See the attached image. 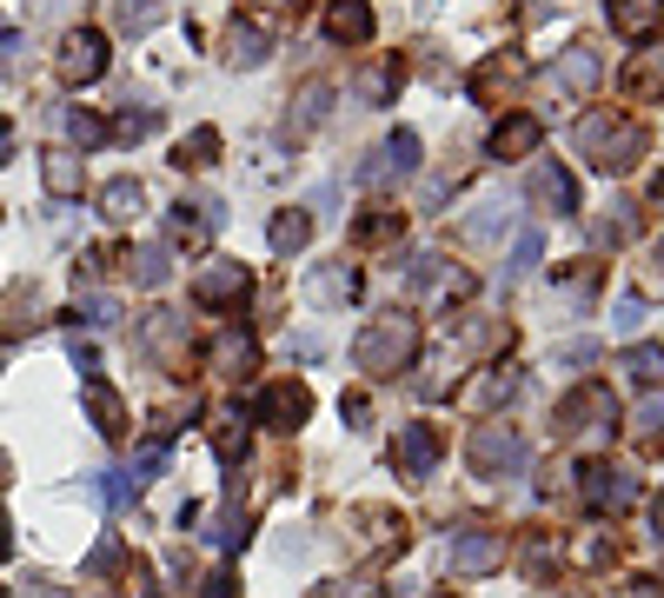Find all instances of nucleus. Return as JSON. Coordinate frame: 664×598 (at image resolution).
<instances>
[{
  "mask_svg": "<svg viewBox=\"0 0 664 598\" xmlns=\"http://www.w3.org/2000/svg\"><path fill=\"white\" fill-rule=\"evenodd\" d=\"M412 359H419V320H412V313H379V320L359 333V346H353V366H359L366 379H399Z\"/></svg>",
  "mask_w": 664,
  "mask_h": 598,
  "instance_id": "f257e3e1",
  "label": "nucleus"
},
{
  "mask_svg": "<svg viewBox=\"0 0 664 598\" xmlns=\"http://www.w3.org/2000/svg\"><path fill=\"white\" fill-rule=\"evenodd\" d=\"M579 153L599 166V173H632L639 160H645V126L632 120V113H585L579 120Z\"/></svg>",
  "mask_w": 664,
  "mask_h": 598,
  "instance_id": "f03ea898",
  "label": "nucleus"
},
{
  "mask_svg": "<svg viewBox=\"0 0 664 598\" xmlns=\"http://www.w3.org/2000/svg\"><path fill=\"white\" fill-rule=\"evenodd\" d=\"M612 419H619V399H612V386H605V379L572 386V393L559 399V413H552V426H559V433H605Z\"/></svg>",
  "mask_w": 664,
  "mask_h": 598,
  "instance_id": "7ed1b4c3",
  "label": "nucleus"
},
{
  "mask_svg": "<svg viewBox=\"0 0 664 598\" xmlns=\"http://www.w3.org/2000/svg\"><path fill=\"white\" fill-rule=\"evenodd\" d=\"M466 453H472V473H486V479H505V473H519V466L532 459V446H525L512 426H499V419H492V426H479Z\"/></svg>",
  "mask_w": 664,
  "mask_h": 598,
  "instance_id": "20e7f679",
  "label": "nucleus"
},
{
  "mask_svg": "<svg viewBox=\"0 0 664 598\" xmlns=\"http://www.w3.org/2000/svg\"><path fill=\"white\" fill-rule=\"evenodd\" d=\"M446 559H452L459 579H486V572L505 566V533H492V526H466V533H452Z\"/></svg>",
  "mask_w": 664,
  "mask_h": 598,
  "instance_id": "39448f33",
  "label": "nucleus"
},
{
  "mask_svg": "<svg viewBox=\"0 0 664 598\" xmlns=\"http://www.w3.org/2000/svg\"><path fill=\"white\" fill-rule=\"evenodd\" d=\"M253 413H259V426H266V433H299V426L313 419V393H306L299 379H273V386L259 393V406H253Z\"/></svg>",
  "mask_w": 664,
  "mask_h": 598,
  "instance_id": "423d86ee",
  "label": "nucleus"
},
{
  "mask_svg": "<svg viewBox=\"0 0 664 598\" xmlns=\"http://www.w3.org/2000/svg\"><path fill=\"white\" fill-rule=\"evenodd\" d=\"M579 479H585L579 493H585V506H592V513H625V506L639 499V479H632V473H619L612 459H585V466H579Z\"/></svg>",
  "mask_w": 664,
  "mask_h": 598,
  "instance_id": "0eeeda50",
  "label": "nucleus"
},
{
  "mask_svg": "<svg viewBox=\"0 0 664 598\" xmlns=\"http://www.w3.org/2000/svg\"><path fill=\"white\" fill-rule=\"evenodd\" d=\"M53 67H60V80H67V87H86V80H100V73H106V40H100L93 27H73V33L60 40Z\"/></svg>",
  "mask_w": 664,
  "mask_h": 598,
  "instance_id": "6e6552de",
  "label": "nucleus"
},
{
  "mask_svg": "<svg viewBox=\"0 0 664 598\" xmlns=\"http://www.w3.org/2000/svg\"><path fill=\"white\" fill-rule=\"evenodd\" d=\"M412 173H419V133H412V126H399V133H392L372 160H366V173H359V180H366V186H399V180H412Z\"/></svg>",
  "mask_w": 664,
  "mask_h": 598,
  "instance_id": "1a4fd4ad",
  "label": "nucleus"
},
{
  "mask_svg": "<svg viewBox=\"0 0 664 598\" xmlns=\"http://www.w3.org/2000/svg\"><path fill=\"white\" fill-rule=\"evenodd\" d=\"M246 300V266H233V260H213V266H200L193 273V306H239Z\"/></svg>",
  "mask_w": 664,
  "mask_h": 598,
  "instance_id": "9d476101",
  "label": "nucleus"
},
{
  "mask_svg": "<svg viewBox=\"0 0 664 598\" xmlns=\"http://www.w3.org/2000/svg\"><path fill=\"white\" fill-rule=\"evenodd\" d=\"M439 453H446L439 426H399V446H392V466H399L406 479H426V473L439 466Z\"/></svg>",
  "mask_w": 664,
  "mask_h": 598,
  "instance_id": "9b49d317",
  "label": "nucleus"
},
{
  "mask_svg": "<svg viewBox=\"0 0 664 598\" xmlns=\"http://www.w3.org/2000/svg\"><path fill=\"white\" fill-rule=\"evenodd\" d=\"M539 140H545V126L532 113H505L486 146H492V160H525V153H539Z\"/></svg>",
  "mask_w": 664,
  "mask_h": 598,
  "instance_id": "f8f14e48",
  "label": "nucleus"
},
{
  "mask_svg": "<svg viewBox=\"0 0 664 598\" xmlns=\"http://www.w3.org/2000/svg\"><path fill=\"white\" fill-rule=\"evenodd\" d=\"M306 300H313V306H326V313H339V306H353V300H359V273H353L346 260H333V266H319V273L306 280Z\"/></svg>",
  "mask_w": 664,
  "mask_h": 598,
  "instance_id": "ddd939ff",
  "label": "nucleus"
},
{
  "mask_svg": "<svg viewBox=\"0 0 664 598\" xmlns=\"http://www.w3.org/2000/svg\"><path fill=\"white\" fill-rule=\"evenodd\" d=\"M353 526H359V546H366V553H406V519H399V513H386V506H359Z\"/></svg>",
  "mask_w": 664,
  "mask_h": 598,
  "instance_id": "4468645a",
  "label": "nucleus"
},
{
  "mask_svg": "<svg viewBox=\"0 0 664 598\" xmlns=\"http://www.w3.org/2000/svg\"><path fill=\"white\" fill-rule=\"evenodd\" d=\"M266 60H273V33L253 27V20H233V27H226V67H246V73H253V67H266Z\"/></svg>",
  "mask_w": 664,
  "mask_h": 598,
  "instance_id": "2eb2a0df",
  "label": "nucleus"
},
{
  "mask_svg": "<svg viewBox=\"0 0 664 598\" xmlns=\"http://www.w3.org/2000/svg\"><path fill=\"white\" fill-rule=\"evenodd\" d=\"M532 200H539L545 213L572 220V213H579V180H572L565 166H539V173H532Z\"/></svg>",
  "mask_w": 664,
  "mask_h": 598,
  "instance_id": "dca6fc26",
  "label": "nucleus"
},
{
  "mask_svg": "<svg viewBox=\"0 0 664 598\" xmlns=\"http://www.w3.org/2000/svg\"><path fill=\"white\" fill-rule=\"evenodd\" d=\"M605 13H612V33H625V40H652L664 27V0H612Z\"/></svg>",
  "mask_w": 664,
  "mask_h": 598,
  "instance_id": "f3484780",
  "label": "nucleus"
},
{
  "mask_svg": "<svg viewBox=\"0 0 664 598\" xmlns=\"http://www.w3.org/2000/svg\"><path fill=\"white\" fill-rule=\"evenodd\" d=\"M166 233L173 240H186V246H206L213 233H219V200H200V206H173V220H166Z\"/></svg>",
  "mask_w": 664,
  "mask_h": 598,
  "instance_id": "a211bd4d",
  "label": "nucleus"
},
{
  "mask_svg": "<svg viewBox=\"0 0 664 598\" xmlns=\"http://www.w3.org/2000/svg\"><path fill=\"white\" fill-rule=\"evenodd\" d=\"M80 399H86V413H93V426H100L106 439H120V433H126V399H120L106 379H86V386H80Z\"/></svg>",
  "mask_w": 664,
  "mask_h": 598,
  "instance_id": "6ab92c4d",
  "label": "nucleus"
},
{
  "mask_svg": "<svg viewBox=\"0 0 664 598\" xmlns=\"http://www.w3.org/2000/svg\"><path fill=\"white\" fill-rule=\"evenodd\" d=\"M399 80H406V67H399V60H372V67H366L359 80H353V93H359L366 107H392Z\"/></svg>",
  "mask_w": 664,
  "mask_h": 598,
  "instance_id": "aec40b11",
  "label": "nucleus"
},
{
  "mask_svg": "<svg viewBox=\"0 0 664 598\" xmlns=\"http://www.w3.org/2000/svg\"><path fill=\"white\" fill-rule=\"evenodd\" d=\"M206 359H213V373H219V379H239V373H253V339L226 326V333L213 339V353H206Z\"/></svg>",
  "mask_w": 664,
  "mask_h": 598,
  "instance_id": "412c9836",
  "label": "nucleus"
},
{
  "mask_svg": "<svg viewBox=\"0 0 664 598\" xmlns=\"http://www.w3.org/2000/svg\"><path fill=\"white\" fill-rule=\"evenodd\" d=\"M599 73H605V67H599V53H592V47H565V53H559V80H565L572 93H592V87H599Z\"/></svg>",
  "mask_w": 664,
  "mask_h": 598,
  "instance_id": "4be33fe9",
  "label": "nucleus"
},
{
  "mask_svg": "<svg viewBox=\"0 0 664 598\" xmlns=\"http://www.w3.org/2000/svg\"><path fill=\"white\" fill-rule=\"evenodd\" d=\"M326 107H333V87H326V80H306L299 100H293V120H286V126H293V133H313V126L326 120Z\"/></svg>",
  "mask_w": 664,
  "mask_h": 598,
  "instance_id": "5701e85b",
  "label": "nucleus"
},
{
  "mask_svg": "<svg viewBox=\"0 0 664 598\" xmlns=\"http://www.w3.org/2000/svg\"><path fill=\"white\" fill-rule=\"evenodd\" d=\"M146 206V193H140V180H106V193H100V220H113V226H126L133 213Z\"/></svg>",
  "mask_w": 664,
  "mask_h": 598,
  "instance_id": "b1692460",
  "label": "nucleus"
},
{
  "mask_svg": "<svg viewBox=\"0 0 664 598\" xmlns=\"http://www.w3.org/2000/svg\"><path fill=\"white\" fill-rule=\"evenodd\" d=\"M326 33H333V40H353V47L372 40V13H366V0H339V7L326 13Z\"/></svg>",
  "mask_w": 664,
  "mask_h": 598,
  "instance_id": "393cba45",
  "label": "nucleus"
},
{
  "mask_svg": "<svg viewBox=\"0 0 664 598\" xmlns=\"http://www.w3.org/2000/svg\"><path fill=\"white\" fill-rule=\"evenodd\" d=\"M512 87H519V67H512L505 53H492V60L472 73V93H479V100H505Z\"/></svg>",
  "mask_w": 664,
  "mask_h": 598,
  "instance_id": "a878e982",
  "label": "nucleus"
},
{
  "mask_svg": "<svg viewBox=\"0 0 664 598\" xmlns=\"http://www.w3.org/2000/svg\"><path fill=\"white\" fill-rule=\"evenodd\" d=\"M126 273H133V286H166V273H173V266H166V246H160V240L133 246V253H126Z\"/></svg>",
  "mask_w": 664,
  "mask_h": 598,
  "instance_id": "bb28decb",
  "label": "nucleus"
},
{
  "mask_svg": "<svg viewBox=\"0 0 664 598\" xmlns=\"http://www.w3.org/2000/svg\"><path fill=\"white\" fill-rule=\"evenodd\" d=\"M40 180H47L53 200H73V193H80V160H73V153H47V160H40Z\"/></svg>",
  "mask_w": 664,
  "mask_h": 598,
  "instance_id": "cd10ccee",
  "label": "nucleus"
},
{
  "mask_svg": "<svg viewBox=\"0 0 664 598\" xmlns=\"http://www.w3.org/2000/svg\"><path fill=\"white\" fill-rule=\"evenodd\" d=\"M266 240H273V253H299V246L313 240V220H306L299 206H286V213L273 220V233H266Z\"/></svg>",
  "mask_w": 664,
  "mask_h": 598,
  "instance_id": "c85d7f7f",
  "label": "nucleus"
},
{
  "mask_svg": "<svg viewBox=\"0 0 664 598\" xmlns=\"http://www.w3.org/2000/svg\"><path fill=\"white\" fill-rule=\"evenodd\" d=\"M539 260H545V233H539V226H525V233L512 240V260H505V280H525V273H539Z\"/></svg>",
  "mask_w": 664,
  "mask_h": 598,
  "instance_id": "c756f323",
  "label": "nucleus"
},
{
  "mask_svg": "<svg viewBox=\"0 0 664 598\" xmlns=\"http://www.w3.org/2000/svg\"><path fill=\"white\" fill-rule=\"evenodd\" d=\"M625 373H632L639 386H652V393H658V386H664V346H652V339H639V346L625 353Z\"/></svg>",
  "mask_w": 664,
  "mask_h": 598,
  "instance_id": "7c9ffc66",
  "label": "nucleus"
},
{
  "mask_svg": "<svg viewBox=\"0 0 664 598\" xmlns=\"http://www.w3.org/2000/svg\"><path fill=\"white\" fill-rule=\"evenodd\" d=\"M512 393H519V373H512V366H492V373H486L466 399H472V406H505Z\"/></svg>",
  "mask_w": 664,
  "mask_h": 598,
  "instance_id": "2f4dec72",
  "label": "nucleus"
},
{
  "mask_svg": "<svg viewBox=\"0 0 664 598\" xmlns=\"http://www.w3.org/2000/svg\"><path fill=\"white\" fill-rule=\"evenodd\" d=\"M625 93L632 100H664V67L658 60H632L625 67Z\"/></svg>",
  "mask_w": 664,
  "mask_h": 598,
  "instance_id": "473e14b6",
  "label": "nucleus"
},
{
  "mask_svg": "<svg viewBox=\"0 0 664 598\" xmlns=\"http://www.w3.org/2000/svg\"><path fill=\"white\" fill-rule=\"evenodd\" d=\"M60 126H67V140H73V146H100V140H106V120H100V113H86V107H67V113H60Z\"/></svg>",
  "mask_w": 664,
  "mask_h": 598,
  "instance_id": "72a5a7b5",
  "label": "nucleus"
},
{
  "mask_svg": "<svg viewBox=\"0 0 664 598\" xmlns=\"http://www.w3.org/2000/svg\"><path fill=\"white\" fill-rule=\"evenodd\" d=\"M219 160V126H193L180 140V166H213Z\"/></svg>",
  "mask_w": 664,
  "mask_h": 598,
  "instance_id": "f704fd0d",
  "label": "nucleus"
},
{
  "mask_svg": "<svg viewBox=\"0 0 664 598\" xmlns=\"http://www.w3.org/2000/svg\"><path fill=\"white\" fill-rule=\"evenodd\" d=\"M33 313H40V293H33V286H20V293L0 306V326H7V333H27V326H33Z\"/></svg>",
  "mask_w": 664,
  "mask_h": 598,
  "instance_id": "c9c22d12",
  "label": "nucleus"
},
{
  "mask_svg": "<svg viewBox=\"0 0 664 598\" xmlns=\"http://www.w3.org/2000/svg\"><path fill=\"white\" fill-rule=\"evenodd\" d=\"M160 13H166L160 0H120V27H126V33H153Z\"/></svg>",
  "mask_w": 664,
  "mask_h": 598,
  "instance_id": "e433bc0d",
  "label": "nucleus"
},
{
  "mask_svg": "<svg viewBox=\"0 0 664 598\" xmlns=\"http://www.w3.org/2000/svg\"><path fill=\"white\" fill-rule=\"evenodd\" d=\"M559 286H565L572 300H585V293H599V266H592V260H572V266H559Z\"/></svg>",
  "mask_w": 664,
  "mask_h": 598,
  "instance_id": "4c0bfd02",
  "label": "nucleus"
},
{
  "mask_svg": "<svg viewBox=\"0 0 664 598\" xmlns=\"http://www.w3.org/2000/svg\"><path fill=\"white\" fill-rule=\"evenodd\" d=\"M412 280H419V286H446V280H452V286H466V280H459V273L446 266V253H419V266H412Z\"/></svg>",
  "mask_w": 664,
  "mask_h": 598,
  "instance_id": "58836bf2",
  "label": "nucleus"
},
{
  "mask_svg": "<svg viewBox=\"0 0 664 598\" xmlns=\"http://www.w3.org/2000/svg\"><path fill=\"white\" fill-rule=\"evenodd\" d=\"M632 433H639L645 446H664V399H658V393L639 406V426H632Z\"/></svg>",
  "mask_w": 664,
  "mask_h": 598,
  "instance_id": "ea45409f",
  "label": "nucleus"
},
{
  "mask_svg": "<svg viewBox=\"0 0 664 598\" xmlns=\"http://www.w3.org/2000/svg\"><path fill=\"white\" fill-rule=\"evenodd\" d=\"M499 233H505V206H479L466 220V240H499Z\"/></svg>",
  "mask_w": 664,
  "mask_h": 598,
  "instance_id": "a19ab883",
  "label": "nucleus"
},
{
  "mask_svg": "<svg viewBox=\"0 0 664 598\" xmlns=\"http://www.w3.org/2000/svg\"><path fill=\"white\" fill-rule=\"evenodd\" d=\"M146 333H153V346L180 366V320H173V313H153V326H146Z\"/></svg>",
  "mask_w": 664,
  "mask_h": 598,
  "instance_id": "79ce46f5",
  "label": "nucleus"
},
{
  "mask_svg": "<svg viewBox=\"0 0 664 598\" xmlns=\"http://www.w3.org/2000/svg\"><path fill=\"white\" fill-rule=\"evenodd\" d=\"M80 320H86V326H113V320H120V300H106V293H86V300H80Z\"/></svg>",
  "mask_w": 664,
  "mask_h": 598,
  "instance_id": "37998d69",
  "label": "nucleus"
},
{
  "mask_svg": "<svg viewBox=\"0 0 664 598\" xmlns=\"http://www.w3.org/2000/svg\"><path fill=\"white\" fill-rule=\"evenodd\" d=\"M153 126H160V113H153V107H140V113L126 107V113H120V140H146Z\"/></svg>",
  "mask_w": 664,
  "mask_h": 598,
  "instance_id": "c03bdc74",
  "label": "nucleus"
},
{
  "mask_svg": "<svg viewBox=\"0 0 664 598\" xmlns=\"http://www.w3.org/2000/svg\"><path fill=\"white\" fill-rule=\"evenodd\" d=\"M612 326H619V333H639V326H645V300H639V293H625V300L612 306Z\"/></svg>",
  "mask_w": 664,
  "mask_h": 598,
  "instance_id": "a18cd8bd",
  "label": "nucleus"
},
{
  "mask_svg": "<svg viewBox=\"0 0 664 598\" xmlns=\"http://www.w3.org/2000/svg\"><path fill=\"white\" fill-rule=\"evenodd\" d=\"M399 233V213H372V220H359V240L366 246H379V240H392Z\"/></svg>",
  "mask_w": 664,
  "mask_h": 598,
  "instance_id": "49530a36",
  "label": "nucleus"
},
{
  "mask_svg": "<svg viewBox=\"0 0 664 598\" xmlns=\"http://www.w3.org/2000/svg\"><path fill=\"white\" fill-rule=\"evenodd\" d=\"M552 359H559V366H592V359H599V339H565Z\"/></svg>",
  "mask_w": 664,
  "mask_h": 598,
  "instance_id": "de8ad7c7",
  "label": "nucleus"
},
{
  "mask_svg": "<svg viewBox=\"0 0 664 598\" xmlns=\"http://www.w3.org/2000/svg\"><path fill=\"white\" fill-rule=\"evenodd\" d=\"M239 419H219V433H213V446H219V459H233L239 446H246V433H233Z\"/></svg>",
  "mask_w": 664,
  "mask_h": 598,
  "instance_id": "09e8293b",
  "label": "nucleus"
},
{
  "mask_svg": "<svg viewBox=\"0 0 664 598\" xmlns=\"http://www.w3.org/2000/svg\"><path fill=\"white\" fill-rule=\"evenodd\" d=\"M113 566H120V546H113V539H106V546H100V553H93V566H86V572H93V579H106V572H113Z\"/></svg>",
  "mask_w": 664,
  "mask_h": 598,
  "instance_id": "8fccbe9b",
  "label": "nucleus"
},
{
  "mask_svg": "<svg viewBox=\"0 0 664 598\" xmlns=\"http://www.w3.org/2000/svg\"><path fill=\"white\" fill-rule=\"evenodd\" d=\"M206 598H239V586H233V572H206Z\"/></svg>",
  "mask_w": 664,
  "mask_h": 598,
  "instance_id": "3c124183",
  "label": "nucleus"
},
{
  "mask_svg": "<svg viewBox=\"0 0 664 598\" xmlns=\"http://www.w3.org/2000/svg\"><path fill=\"white\" fill-rule=\"evenodd\" d=\"M579 559H585V566H605V539H579Z\"/></svg>",
  "mask_w": 664,
  "mask_h": 598,
  "instance_id": "603ef678",
  "label": "nucleus"
},
{
  "mask_svg": "<svg viewBox=\"0 0 664 598\" xmlns=\"http://www.w3.org/2000/svg\"><path fill=\"white\" fill-rule=\"evenodd\" d=\"M619 598H658V586H652V579H625V586H619Z\"/></svg>",
  "mask_w": 664,
  "mask_h": 598,
  "instance_id": "864d4df0",
  "label": "nucleus"
},
{
  "mask_svg": "<svg viewBox=\"0 0 664 598\" xmlns=\"http://www.w3.org/2000/svg\"><path fill=\"white\" fill-rule=\"evenodd\" d=\"M27 598H67L53 579H27Z\"/></svg>",
  "mask_w": 664,
  "mask_h": 598,
  "instance_id": "5fc2aeb1",
  "label": "nucleus"
},
{
  "mask_svg": "<svg viewBox=\"0 0 664 598\" xmlns=\"http://www.w3.org/2000/svg\"><path fill=\"white\" fill-rule=\"evenodd\" d=\"M552 13V0H525V20H545Z\"/></svg>",
  "mask_w": 664,
  "mask_h": 598,
  "instance_id": "6e6d98bb",
  "label": "nucleus"
},
{
  "mask_svg": "<svg viewBox=\"0 0 664 598\" xmlns=\"http://www.w3.org/2000/svg\"><path fill=\"white\" fill-rule=\"evenodd\" d=\"M652 526H658V539H664V493L652 499Z\"/></svg>",
  "mask_w": 664,
  "mask_h": 598,
  "instance_id": "4d7b16f0",
  "label": "nucleus"
},
{
  "mask_svg": "<svg viewBox=\"0 0 664 598\" xmlns=\"http://www.w3.org/2000/svg\"><path fill=\"white\" fill-rule=\"evenodd\" d=\"M652 200H658V206H664V173H658V180H652Z\"/></svg>",
  "mask_w": 664,
  "mask_h": 598,
  "instance_id": "13d9d810",
  "label": "nucleus"
},
{
  "mask_svg": "<svg viewBox=\"0 0 664 598\" xmlns=\"http://www.w3.org/2000/svg\"><path fill=\"white\" fill-rule=\"evenodd\" d=\"M0 559H7V513H0Z\"/></svg>",
  "mask_w": 664,
  "mask_h": 598,
  "instance_id": "bf43d9fd",
  "label": "nucleus"
},
{
  "mask_svg": "<svg viewBox=\"0 0 664 598\" xmlns=\"http://www.w3.org/2000/svg\"><path fill=\"white\" fill-rule=\"evenodd\" d=\"M7 146H13V133H7V126H0V153H7Z\"/></svg>",
  "mask_w": 664,
  "mask_h": 598,
  "instance_id": "052dcab7",
  "label": "nucleus"
},
{
  "mask_svg": "<svg viewBox=\"0 0 664 598\" xmlns=\"http://www.w3.org/2000/svg\"><path fill=\"white\" fill-rule=\"evenodd\" d=\"M259 7H286V0H259Z\"/></svg>",
  "mask_w": 664,
  "mask_h": 598,
  "instance_id": "680f3d73",
  "label": "nucleus"
}]
</instances>
